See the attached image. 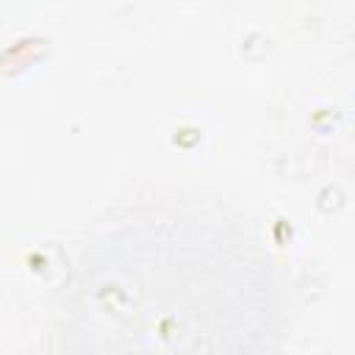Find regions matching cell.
Masks as SVG:
<instances>
[{"label": "cell", "mask_w": 355, "mask_h": 355, "mask_svg": "<svg viewBox=\"0 0 355 355\" xmlns=\"http://www.w3.org/2000/svg\"><path fill=\"white\" fill-rule=\"evenodd\" d=\"M133 219L83 261L58 355H252L269 330L263 269L200 219Z\"/></svg>", "instance_id": "obj_1"}]
</instances>
